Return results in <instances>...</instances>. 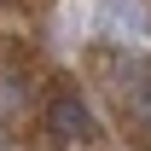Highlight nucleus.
Wrapping results in <instances>:
<instances>
[{"instance_id": "20e7f679", "label": "nucleus", "mask_w": 151, "mask_h": 151, "mask_svg": "<svg viewBox=\"0 0 151 151\" xmlns=\"http://www.w3.org/2000/svg\"><path fill=\"white\" fill-rule=\"evenodd\" d=\"M128 93H134V116H139V128H145L139 139H151V76L139 81V87H128Z\"/></svg>"}, {"instance_id": "f03ea898", "label": "nucleus", "mask_w": 151, "mask_h": 151, "mask_svg": "<svg viewBox=\"0 0 151 151\" xmlns=\"http://www.w3.org/2000/svg\"><path fill=\"white\" fill-rule=\"evenodd\" d=\"M105 23L122 29L128 41H139L145 35V6H139V0H105Z\"/></svg>"}, {"instance_id": "f257e3e1", "label": "nucleus", "mask_w": 151, "mask_h": 151, "mask_svg": "<svg viewBox=\"0 0 151 151\" xmlns=\"http://www.w3.org/2000/svg\"><path fill=\"white\" fill-rule=\"evenodd\" d=\"M47 134L52 139H93V111L76 93H52L47 99Z\"/></svg>"}, {"instance_id": "7ed1b4c3", "label": "nucleus", "mask_w": 151, "mask_h": 151, "mask_svg": "<svg viewBox=\"0 0 151 151\" xmlns=\"http://www.w3.org/2000/svg\"><path fill=\"white\" fill-rule=\"evenodd\" d=\"M23 93H29V87H23L18 76H0V122H12V116H18Z\"/></svg>"}]
</instances>
